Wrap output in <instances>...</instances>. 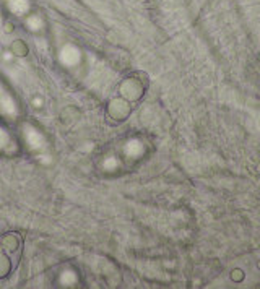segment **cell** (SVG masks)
<instances>
[{
	"label": "cell",
	"instance_id": "obj_10",
	"mask_svg": "<svg viewBox=\"0 0 260 289\" xmlns=\"http://www.w3.org/2000/svg\"><path fill=\"white\" fill-rule=\"evenodd\" d=\"M233 279H243V275H241L239 270H236V272H233Z\"/></svg>",
	"mask_w": 260,
	"mask_h": 289
},
{
	"label": "cell",
	"instance_id": "obj_6",
	"mask_svg": "<svg viewBox=\"0 0 260 289\" xmlns=\"http://www.w3.org/2000/svg\"><path fill=\"white\" fill-rule=\"evenodd\" d=\"M124 153H125V156H129V158H138V155L142 153V143L138 140L127 141L124 147Z\"/></svg>",
	"mask_w": 260,
	"mask_h": 289
},
{
	"label": "cell",
	"instance_id": "obj_5",
	"mask_svg": "<svg viewBox=\"0 0 260 289\" xmlns=\"http://www.w3.org/2000/svg\"><path fill=\"white\" fill-rule=\"evenodd\" d=\"M76 283H78V276H76L75 270L69 268V270H65V272H62L59 276V284L64 287H73Z\"/></svg>",
	"mask_w": 260,
	"mask_h": 289
},
{
	"label": "cell",
	"instance_id": "obj_8",
	"mask_svg": "<svg viewBox=\"0 0 260 289\" xmlns=\"http://www.w3.org/2000/svg\"><path fill=\"white\" fill-rule=\"evenodd\" d=\"M117 166H119V162H117V158H115L114 155H108L103 159V169L104 171H115Z\"/></svg>",
	"mask_w": 260,
	"mask_h": 289
},
{
	"label": "cell",
	"instance_id": "obj_1",
	"mask_svg": "<svg viewBox=\"0 0 260 289\" xmlns=\"http://www.w3.org/2000/svg\"><path fill=\"white\" fill-rule=\"evenodd\" d=\"M25 140H26V144L30 147L33 151H41L46 148V138L44 135L37 130L33 125H25Z\"/></svg>",
	"mask_w": 260,
	"mask_h": 289
},
{
	"label": "cell",
	"instance_id": "obj_12",
	"mask_svg": "<svg viewBox=\"0 0 260 289\" xmlns=\"http://www.w3.org/2000/svg\"><path fill=\"white\" fill-rule=\"evenodd\" d=\"M12 59H13L12 52H5V54H4V60H12Z\"/></svg>",
	"mask_w": 260,
	"mask_h": 289
},
{
	"label": "cell",
	"instance_id": "obj_11",
	"mask_svg": "<svg viewBox=\"0 0 260 289\" xmlns=\"http://www.w3.org/2000/svg\"><path fill=\"white\" fill-rule=\"evenodd\" d=\"M33 106H36V108H41V106H43V101H41L39 98H36V99H33Z\"/></svg>",
	"mask_w": 260,
	"mask_h": 289
},
{
	"label": "cell",
	"instance_id": "obj_4",
	"mask_svg": "<svg viewBox=\"0 0 260 289\" xmlns=\"http://www.w3.org/2000/svg\"><path fill=\"white\" fill-rule=\"evenodd\" d=\"M8 10L13 15L22 16L30 10V0H8Z\"/></svg>",
	"mask_w": 260,
	"mask_h": 289
},
{
	"label": "cell",
	"instance_id": "obj_3",
	"mask_svg": "<svg viewBox=\"0 0 260 289\" xmlns=\"http://www.w3.org/2000/svg\"><path fill=\"white\" fill-rule=\"evenodd\" d=\"M0 112L5 115H10V117H15L18 112V108H16L13 98L8 94V91L4 90L2 85H0Z\"/></svg>",
	"mask_w": 260,
	"mask_h": 289
},
{
	"label": "cell",
	"instance_id": "obj_2",
	"mask_svg": "<svg viewBox=\"0 0 260 289\" xmlns=\"http://www.w3.org/2000/svg\"><path fill=\"white\" fill-rule=\"evenodd\" d=\"M59 60L64 67H75L82 60V52L73 44H65L59 51Z\"/></svg>",
	"mask_w": 260,
	"mask_h": 289
},
{
	"label": "cell",
	"instance_id": "obj_7",
	"mask_svg": "<svg viewBox=\"0 0 260 289\" xmlns=\"http://www.w3.org/2000/svg\"><path fill=\"white\" fill-rule=\"evenodd\" d=\"M26 26H28V30H31V31L37 33V31L43 30L44 22H43V18H41L39 15H31L30 18H28Z\"/></svg>",
	"mask_w": 260,
	"mask_h": 289
},
{
	"label": "cell",
	"instance_id": "obj_9",
	"mask_svg": "<svg viewBox=\"0 0 260 289\" xmlns=\"http://www.w3.org/2000/svg\"><path fill=\"white\" fill-rule=\"evenodd\" d=\"M8 143H10V135L5 132V129L0 127V150H4Z\"/></svg>",
	"mask_w": 260,
	"mask_h": 289
}]
</instances>
